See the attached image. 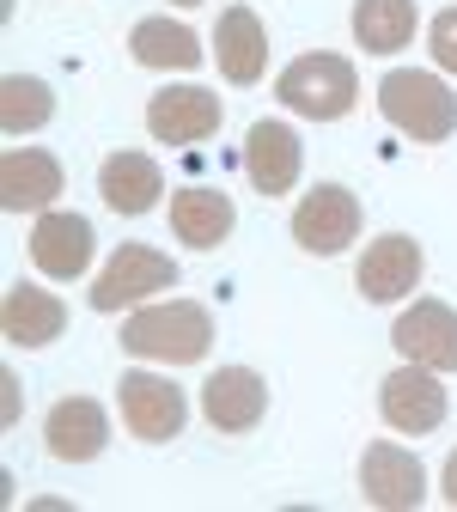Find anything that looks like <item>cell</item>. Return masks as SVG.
I'll return each mask as SVG.
<instances>
[{
	"label": "cell",
	"instance_id": "ac0fdd59",
	"mask_svg": "<svg viewBox=\"0 0 457 512\" xmlns=\"http://www.w3.org/2000/svg\"><path fill=\"white\" fill-rule=\"evenodd\" d=\"M0 330H7V342H19V348H43V342H55L68 330V305L55 293H37V287L19 281L7 293V305H0Z\"/></svg>",
	"mask_w": 457,
	"mask_h": 512
},
{
	"label": "cell",
	"instance_id": "7c38bea8",
	"mask_svg": "<svg viewBox=\"0 0 457 512\" xmlns=\"http://www.w3.org/2000/svg\"><path fill=\"white\" fill-rule=\"evenodd\" d=\"M31 263L49 275V281H80L92 269V226L86 214H43L37 232H31Z\"/></svg>",
	"mask_w": 457,
	"mask_h": 512
},
{
	"label": "cell",
	"instance_id": "30bf717a",
	"mask_svg": "<svg viewBox=\"0 0 457 512\" xmlns=\"http://www.w3.org/2000/svg\"><path fill=\"white\" fill-rule=\"evenodd\" d=\"M147 128H153V141H165V147L208 141L220 128V98L202 92V86H165L147 104Z\"/></svg>",
	"mask_w": 457,
	"mask_h": 512
},
{
	"label": "cell",
	"instance_id": "7a4b0ae2",
	"mask_svg": "<svg viewBox=\"0 0 457 512\" xmlns=\"http://www.w3.org/2000/svg\"><path fill=\"white\" fill-rule=\"evenodd\" d=\"M378 110L390 128H403L409 141H445L451 128H457V92L427 74V68H397V74H384L378 86Z\"/></svg>",
	"mask_w": 457,
	"mask_h": 512
},
{
	"label": "cell",
	"instance_id": "277c9868",
	"mask_svg": "<svg viewBox=\"0 0 457 512\" xmlns=\"http://www.w3.org/2000/svg\"><path fill=\"white\" fill-rule=\"evenodd\" d=\"M171 281H177V263H171V256H159V250H147V244H116L110 269H104L98 287H92V311H135L147 293H165Z\"/></svg>",
	"mask_w": 457,
	"mask_h": 512
},
{
	"label": "cell",
	"instance_id": "44dd1931",
	"mask_svg": "<svg viewBox=\"0 0 457 512\" xmlns=\"http://www.w3.org/2000/svg\"><path fill=\"white\" fill-rule=\"evenodd\" d=\"M171 232L195 250H214L232 232V202L220 189H183V196H171Z\"/></svg>",
	"mask_w": 457,
	"mask_h": 512
},
{
	"label": "cell",
	"instance_id": "8fae6325",
	"mask_svg": "<svg viewBox=\"0 0 457 512\" xmlns=\"http://www.w3.org/2000/svg\"><path fill=\"white\" fill-rule=\"evenodd\" d=\"M421 269H427L421 244H415V238H403V232H384L378 244H366V256H360V275H354V281H360V293H366L372 305H390V299L415 293Z\"/></svg>",
	"mask_w": 457,
	"mask_h": 512
},
{
	"label": "cell",
	"instance_id": "5b68a950",
	"mask_svg": "<svg viewBox=\"0 0 457 512\" xmlns=\"http://www.w3.org/2000/svg\"><path fill=\"white\" fill-rule=\"evenodd\" d=\"M293 238L311 256H336L342 244L360 238V196L342 189V183H317L311 196L293 208Z\"/></svg>",
	"mask_w": 457,
	"mask_h": 512
},
{
	"label": "cell",
	"instance_id": "ba28073f",
	"mask_svg": "<svg viewBox=\"0 0 457 512\" xmlns=\"http://www.w3.org/2000/svg\"><path fill=\"white\" fill-rule=\"evenodd\" d=\"M451 397H445V384L433 366H409V372H390L378 384V415L397 427V433H433L445 421Z\"/></svg>",
	"mask_w": 457,
	"mask_h": 512
},
{
	"label": "cell",
	"instance_id": "5bb4252c",
	"mask_svg": "<svg viewBox=\"0 0 457 512\" xmlns=\"http://www.w3.org/2000/svg\"><path fill=\"white\" fill-rule=\"evenodd\" d=\"M43 445H49V458H61V464H92L110 445V421H104V409L92 397H68V403L49 409Z\"/></svg>",
	"mask_w": 457,
	"mask_h": 512
},
{
	"label": "cell",
	"instance_id": "4fadbf2b",
	"mask_svg": "<svg viewBox=\"0 0 457 512\" xmlns=\"http://www.w3.org/2000/svg\"><path fill=\"white\" fill-rule=\"evenodd\" d=\"M397 348L415 360V366H433V372H457V311L439 305V299H421L397 317Z\"/></svg>",
	"mask_w": 457,
	"mask_h": 512
},
{
	"label": "cell",
	"instance_id": "ffe728a7",
	"mask_svg": "<svg viewBox=\"0 0 457 512\" xmlns=\"http://www.w3.org/2000/svg\"><path fill=\"white\" fill-rule=\"evenodd\" d=\"M128 55L141 61V68H165V74H189L195 61H202V43H195L189 25L177 19H141L135 37H128Z\"/></svg>",
	"mask_w": 457,
	"mask_h": 512
},
{
	"label": "cell",
	"instance_id": "484cf974",
	"mask_svg": "<svg viewBox=\"0 0 457 512\" xmlns=\"http://www.w3.org/2000/svg\"><path fill=\"white\" fill-rule=\"evenodd\" d=\"M445 500L457 506V452H451V464H445Z\"/></svg>",
	"mask_w": 457,
	"mask_h": 512
},
{
	"label": "cell",
	"instance_id": "603a6c76",
	"mask_svg": "<svg viewBox=\"0 0 457 512\" xmlns=\"http://www.w3.org/2000/svg\"><path fill=\"white\" fill-rule=\"evenodd\" d=\"M55 116V92L31 74H7L0 80V128L7 135H31V128H43Z\"/></svg>",
	"mask_w": 457,
	"mask_h": 512
},
{
	"label": "cell",
	"instance_id": "9a60e30c",
	"mask_svg": "<svg viewBox=\"0 0 457 512\" xmlns=\"http://www.w3.org/2000/svg\"><path fill=\"white\" fill-rule=\"evenodd\" d=\"M214 61H220V74L232 86H256L269 68V31L263 19H256L250 7H226L220 25H214Z\"/></svg>",
	"mask_w": 457,
	"mask_h": 512
},
{
	"label": "cell",
	"instance_id": "4316f807",
	"mask_svg": "<svg viewBox=\"0 0 457 512\" xmlns=\"http://www.w3.org/2000/svg\"><path fill=\"white\" fill-rule=\"evenodd\" d=\"M171 7H202V0H171Z\"/></svg>",
	"mask_w": 457,
	"mask_h": 512
},
{
	"label": "cell",
	"instance_id": "2e32d148",
	"mask_svg": "<svg viewBox=\"0 0 457 512\" xmlns=\"http://www.w3.org/2000/svg\"><path fill=\"white\" fill-rule=\"evenodd\" d=\"M263 409H269V384L250 366H220L208 378V391H202V415L220 433H250L256 421H263Z\"/></svg>",
	"mask_w": 457,
	"mask_h": 512
},
{
	"label": "cell",
	"instance_id": "d6986e66",
	"mask_svg": "<svg viewBox=\"0 0 457 512\" xmlns=\"http://www.w3.org/2000/svg\"><path fill=\"white\" fill-rule=\"evenodd\" d=\"M98 183H104L110 214H147L165 196V177H159V165L147 153H110L104 171H98Z\"/></svg>",
	"mask_w": 457,
	"mask_h": 512
},
{
	"label": "cell",
	"instance_id": "d4e9b609",
	"mask_svg": "<svg viewBox=\"0 0 457 512\" xmlns=\"http://www.w3.org/2000/svg\"><path fill=\"white\" fill-rule=\"evenodd\" d=\"M0 391H7V403H0V421H19V378L7 372V378H0Z\"/></svg>",
	"mask_w": 457,
	"mask_h": 512
},
{
	"label": "cell",
	"instance_id": "7402d4cb",
	"mask_svg": "<svg viewBox=\"0 0 457 512\" xmlns=\"http://www.w3.org/2000/svg\"><path fill=\"white\" fill-rule=\"evenodd\" d=\"M354 37L372 55H397L415 37V0H354Z\"/></svg>",
	"mask_w": 457,
	"mask_h": 512
},
{
	"label": "cell",
	"instance_id": "6da1fadb",
	"mask_svg": "<svg viewBox=\"0 0 457 512\" xmlns=\"http://www.w3.org/2000/svg\"><path fill=\"white\" fill-rule=\"evenodd\" d=\"M122 348L141 354V360H165V366H195L214 348V317L189 299L135 305L122 317Z\"/></svg>",
	"mask_w": 457,
	"mask_h": 512
},
{
	"label": "cell",
	"instance_id": "8992f818",
	"mask_svg": "<svg viewBox=\"0 0 457 512\" xmlns=\"http://www.w3.org/2000/svg\"><path fill=\"white\" fill-rule=\"evenodd\" d=\"M116 397H122V421H128V433L147 439V445L177 439L183 421H189L183 391H177L171 378H153V372H128V378L116 384Z\"/></svg>",
	"mask_w": 457,
	"mask_h": 512
},
{
	"label": "cell",
	"instance_id": "3957f363",
	"mask_svg": "<svg viewBox=\"0 0 457 512\" xmlns=\"http://www.w3.org/2000/svg\"><path fill=\"white\" fill-rule=\"evenodd\" d=\"M275 98L311 122H342L360 98V74H354V61L330 55V49H317V55H299L293 68L275 80Z\"/></svg>",
	"mask_w": 457,
	"mask_h": 512
},
{
	"label": "cell",
	"instance_id": "9c48e42d",
	"mask_svg": "<svg viewBox=\"0 0 457 512\" xmlns=\"http://www.w3.org/2000/svg\"><path fill=\"white\" fill-rule=\"evenodd\" d=\"M244 165H250V183L263 189V196H287L299 183V165H305V141L287 122L263 116V122H250V135H244Z\"/></svg>",
	"mask_w": 457,
	"mask_h": 512
},
{
	"label": "cell",
	"instance_id": "cb8c5ba5",
	"mask_svg": "<svg viewBox=\"0 0 457 512\" xmlns=\"http://www.w3.org/2000/svg\"><path fill=\"white\" fill-rule=\"evenodd\" d=\"M427 49H433V61L445 74H457V7H445L439 19H433V31H427Z\"/></svg>",
	"mask_w": 457,
	"mask_h": 512
},
{
	"label": "cell",
	"instance_id": "e0dca14e",
	"mask_svg": "<svg viewBox=\"0 0 457 512\" xmlns=\"http://www.w3.org/2000/svg\"><path fill=\"white\" fill-rule=\"evenodd\" d=\"M61 165L49 159V153H37V147H13L7 159H0V202H7L13 214H37V208H49L55 196H61Z\"/></svg>",
	"mask_w": 457,
	"mask_h": 512
},
{
	"label": "cell",
	"instance_id": "52a82bcc",
	"mask_svg": "<svg viewBox=\"0 0 457 512\" xmlns=\"http://www.w3.org/2000/svg\"><path fill=\"white\" fill-rule=\"evenodd\" d=\"M360 488H366V506H378V512H415L427 500V470L415 452L378 439L360 458Z\"/></svg>",
	"mask_w": 457,
	"mask_h": 512
}]
</instances>
